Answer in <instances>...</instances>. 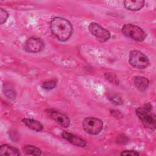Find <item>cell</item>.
I'll return each instance as SVG.
<instances>
[{"instance_id":"1","label":"cell","mask_w":156,"mask_h":156,"mask_svg":"<svg viewBox=\"0 0 156 156\" xmlns=\"http://www.w3.org/2000/svg\"><path fill=\"white\" fill-rule=\"evenodd\" d=\"M49 26L52 34L60 41H67L72 35L73 26L65 18L54 17L51 20Z\"/></svg>"},{"instance_id":"2","label":"cell","mask_w":156,"mask_h":156,"mask_svg":"<svg viewBox=\"0 0 156 156\" xmlns=\"http://www.w3.org/2000/svg\"><path fill=\"white\" fill-rule=\"evenodd\" d=\"M152 106L150 103L145 104L143 107L136 109V115L146 128L154 130L156 126V119L152 113Z\"/></svg>"},{"instance_id":"3","label":"cell","mask_w":156,"mask_h":156,"mask_svg":"<svg viewBox=\"0 0 156 156\" xmlns=\"http://www.w3.org/2000/svg\"><path fill=\"white\" fill-rule=\"evenodd\" d=\"M121 32L124 36L136 41H142L146 37V34L141 27L132 24L124 25Z\"/></svg>"},{"instance_id":"4","label":"cell","mask_w":156,"mask_h":156,"mask_svg":"<svg viewBox=\"0 0 156 156\" xmlns=\"http://www.w3.org/2000/svg\"><path fill=\"white\" fill-rule=\"evenodd\" d=\"M82 127L87 133L98 135L103 129V122L95 117H87L83 120Z\"/></svg>"},{"instance_id":"5","label":"cell","mask_w":156,"mask_h":156,"mask_svg":"<svg viewBox=\"0 0 156 156\" xmlns=\"http://www.w3.org/2000/svg\"><path fill=\"white\" fill-rule=\"evenodd\" d=\"M129 62L130 65L137 69H144L149 65L148 57L143 52L136 50L130 52Z\"/></svg>"},{"instance_id":"6","label":"cell","mask_w":156,"mask_h":156,"mask_svg":"<svg viewBox=\"0 0 156 156\" xmlns=\"http://www.w3.org/2000/svg\"><path fill=\"white\" fill-rule=\"evenodd\" d=\"M88 29L90 33L100 42H105L110 38L109 31L96 23H91L88 26Z\"/></svg>"},{"instance_id":"7","label":"cell","mask_w":156,"mask_h":156,"mask_svg":"<svg viewBox=\"0 0 156 156\" xmlns=\"http://www.w3.org/2000/svg\"><path fill=\"white\" fill-rule=\"evenodd\" d=\"M25 51L30 53H37L44 48L43 42L38 38L31 37L26 40L24 46Z\"/></svg>"},{"instance_id":"8","label":"cell","mask_w":156,"mask_h":156,"mask_svg":"<svg viewBox=\"0 0 156 156\" xmlns=\"http://www.w3.org/2000/svg\"><path fill=\"white\" fill-rule=\"evenodd\" d=\"M46 112L51 118L57 122L62 127L65 128L69 127L70 124V119L66 115L52 109H48Z\"/></svg>"},{"instance_id":"9","label":"cell","mask_w":156,"mask_h":156,"mask_svg":"<svg viewBox=\"0 0 156 156\" xmlns=\"http://www.w3.org/2000/svg\"><path fill=\"white\" fill-rule=\"evenodd\" d=\"M62 136L65 140L74 146L80 147H84L87 145V142L85 140L69 132H63L62 133Z\"/></svg>"},{"instance_id":"10","label":"cell","mask_w":156,"mask_h":156,"mask_svg":"<svg viewBox=\"0 0 156 156\" xmlns=\"http://www.w3.org/2000/svg\"><path fill=\"white\" fill-rule=\"evenodd\" d=\"M149 80L143 76H137L133 78V84L136 88L140 91H144L149 86Z\"/></svg>"},{"instance_id":"11","label":"cell","mask_w":156,"mask_h":156,"mask_svg":"<svg viewBox=\"0 0 156 156\" xmlns=\"http://www.w3.org/2000/svg\"><path fill=\"white\" fill-rule=\"evenodd\" d=\"M144 1H124L123 4L126 9L131 11H138L144 5Z\"/></svg>"},{"instance_id":"12","label":"cell","mask_w":156,"mask_h":156,"mask_svg":"<svg viewBox=\"0 0 156 156\" xmlns=\"http://www.w3.org/2000/svg\"><path fill=\"white\" fill-rule=\"evenodd\" d=\"M0 154L2 155L17 156L20 155L19 150L8 144H2L0 147Z\"/></svg>"},{"instance_id":"13","label":"cell","mask_w":156,"mask_h":156,"mask_svg":"<svg viewBox=\"0 0 156 156\" xmlns=\"http://www.w3.org/2000/svg\"><path fill=\"white\" fill-rule=\"evenodd\" d=\"M23 122L29 129L36 131V132H40L43 130V126L42 124L38 121L30 119V118H24L22 120Z\"/></svg>"},{"instance_id":"14","label":"cell","mask_w":156,"mask_h":156,"mask_svg":"<svg viewBox=\"0 0 156 156\" xmlns=\"http://www.w3.org/2000/svg\"><path fill=\"white\" fill-rule=\"evenodd\" d=\"M22 149L23 151L27 155H40L41 154V151L38 147L32 145L24 146Z\"/></svg>"},{"instance_id":"15","label":"cell","mask_w":156,"mask_h":156,"mask_svg":"<svg viewBox=\"0 0 156 156\" xmlns=\"http://www.w3.org/2000/svg\"><path fill=\"white\" fill-rule=\"evenodd\" d=\"M56 85L57 82L55 80H49L44 82L41 85V87L44 90H50L54 89L56 87Z\"/></svg>"},{"instance_id":"16","label":"cell","mask_w":156,"mask_h":156,"mask_svg":"<svg viewBox=\"0 0 156 156\" xmlns=\"http://www.w3.org/2000/svg\"><path fill=\"white\" fill-rule=\"evenodd\" d=\"M105 77L107 80H108L109 82H110L111 83H113L114 84L118 85L119 83V80L118 77L116 76V75H115L113 73H106L104 74Z\"/></svg>"},{"instance_id":"17","label":"cell","mask_w":156,"mask_h":156,"mask_svg":"<svg viewBox=\"0 0 156 156\" xmlns=\"http://www.w3.org/2000/svg\"><path fill=\"white\" fill-rule=\"evenodd\" d=\"M9 17V13L7 11L2 8L0 9V23L1 24H3L7 20Z\"/></svg>"},{"instance_id":"18","label":"cell","mask_w":156,"mask_h":156,"mask_svg":"<svg viewBox=\"0 0 156 156\" xmlns=\"http://www.w3.org/2000/svg\"><path fill=\"white\" fill-rule=\"evenodd\" d=\"M110 101L115 105H121L122 104V100L120 97L116 95H112L110 97Z\"/></svg>"},{"instance_id":"19","label":"cell","mask_w":156,"mask_h":156,"mask_svg":"<svg viewBox=\"0 0 156 156\" xmlns=\"http://www.w3.org/2000/svg\"><path fill=\"white\" fill-rule=\"evenodd\" d=\"M121 155L126 156V155H129V156H135V155H139L140 154L137 152L136 151H124L121 153Z\"/></svg>"},{"instance_id":"20","label":"cell","mask_w":156,"mask_h":156,"mask_svg":"<svg viewBox=\"0 0 156 156\" xmlns=\"http://www.w3.org/2000/svg\"><path fill=\"white\" fill-rule=\"evenodd\" d=\"M110 114L115 118H121L122 117V115L121 114V113L118 110H110Z\"/></svg>"}]
</instances>
